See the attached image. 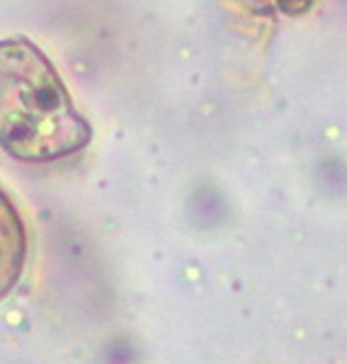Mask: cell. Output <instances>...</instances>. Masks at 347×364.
<instances>
[{
    "instance_id": "cell-1",
    "label": "cell",
    "mask_w": 347,
    "mask_h": 364,
    "mask_svg": "<svg viewBox=\"0 0 347 364\" xmlns=\"http://www.w3.org/2000/svg\"><path fill=\"white\" fill-rule=\"evenodd\" d=\"M92 129L49 56L27 37L0 39V149L25 163L83 151Z\"/></svg>"
},
{
    "instance_id": "cell-2",
    "label": "cell",
    "mask_w": 347,
    "mask_h": 364,
    "mask_svg": "<svg viewBox=\"0 0 347 364\" xmlns=\"http://www.w3.org/2000/svg\"><path fill=\"white\" fill-rule=\"evenodd\" d=\"M27 262V231L10 197L0 190V299L15 289Z\"/></svg>"
}]
</instances>
